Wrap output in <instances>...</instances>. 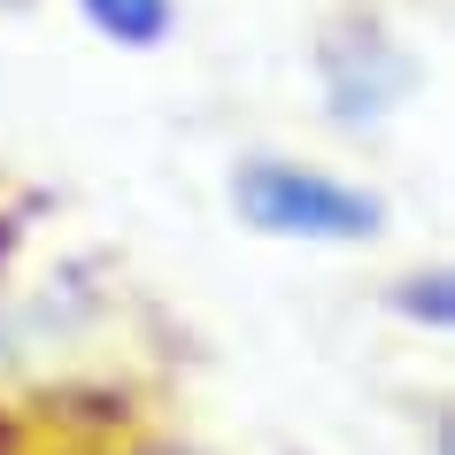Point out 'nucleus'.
<instances>
[{
	"label": "nucleus",
	"mask_w": 455,
	"mask_h": 455,
	"mask_svg": "<svg viewBox=\"0 0 455 455\" xmlns=\"http://www.w3.org/2000/svg\"><path fill=\"white\" fill-rule=\"evenodd\" d=\"M24 8H31V0H0V16H24Z\"/></svg>",
	"instance_id": "39448f33"
},
{
	"label": "nucleus",
	"mask_w": 455,
	"mask_h": 455,
	"mask_svg": "<svg viewBox=\"0 0 455 455\" xmlns=\"http://www.w3.org/2000/svg\"><path fill=\"white\" fill-rule=\"evenodd\" d=\"M77 16H85V31L108 39V47L155 54V47H170V31H178V0H77Z\"/></svg>",
	"instance_id": "7ed1b4c3"
},
{
	"label": "nucleus",
	"mask_w": 455,
	"mask_h": 455,
	"mask_svg": "<svg viewBox=\"0 0 455 455\" xmlns=\"http://www.w3.org/2000/svg\"><path fill=\"white\" fill-rule=\"evenodd\" d=\"M425 85V62L409 54V39L379 16H332V24L316 31V93H324V116L347 124V132H379L394 124L417 100Z\"/></svg>",
	"instance_id": "f03ea898"
},
{
	"label": "nucleus",
	"mask_w": 455,
	"mask_h": 455,
	"mask_svg": "<svg viewBox=\"0 0 455 455\" xmlns=\"http://www.w3.org/2000/svg\"><path fill=\"white\" fill-rule=\"evenodd\" d=\"M224 201L255 240H293V247H371L394 224L379 186H355L324 163L278 155V147L240 155L232 178H224Z\"/></svg>",
	"instance_id": "f257e3e1"
},
{
	"label": "nucleus",
	"mask_w": 455,
	"mask_h": 455,
	"mask_svg": "<svg viewBox=\"0 0 455 455\" xmlns=\"http://www.w3.org/2000/svg\"><path fill=\"white\" fill-rule=\"evenodd\" d=\"M386 301H394V316H402V324H425V332H448V324H455V278H448V263L409 270Z\"/></svg>",
	"instance_id": "20e7f679"
}]
</instances>
